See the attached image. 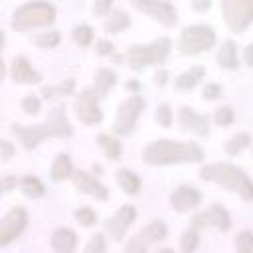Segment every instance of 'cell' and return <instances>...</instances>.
Wrapping results in <instances>:
<instances>
[{"instance_id":"6da1fadb","label":"cell","mask_w":253,"mask_h":253,"mask_svg":"<svg viewBox=\"0 0 253 253\" xmlns=\"http://www.w3.org/2000/svg\"><path fill=\"white\" fill-rule=\"evenodd\" d=\"M204 158L202 150L194 142H174V140H154L144 152L142 160L148 164H176V162H200Z\"/></svg>"},{"instance_id":"7a4b0ae2","label":"cell","mask_w":253,"mask_h":253,"mask_svg":"<svg viewBox=\"0 0 253 253\" xmlns=\"http://www.w3.org/2000/svg\"><path fill=\"white\" fill-rule=\"evenodd\" d=\"M12 132L24 142L26 148H36L38 142L45 136H59V138L71 136V125L61 109H51L49 119L43 125H32V126L14 125Z\"/></svg>"},{"instance_id":"3957f363","label":"cell","mask_w":253,"mask_h":253,"mask_svg":"<svg viewBox=\"0 0 253 253\" xmlns=\"http://www.w3.org/2000/svg\"><path fill=\"white\" fill-rule=\"evenodd\" d=\"M202 178L204 180H211L217 182L229 190L239 192V196L243 200H253V182L243 174L241 168L227 164V162H217V164H210L202 168Z\"/></svg>"},{"instance_id":"277c9868","label":"cell","mask_w":253,"mask_h":253,"mask_svg":"<svg viewBox=\"0 0 253 253\" xmlns=\"http://www.w3.org/2000/svg\"><path fill=\"white\" fill-rule=\"evenodd\" d=\"M168 51H170V40L158 38L148 45H130L126 51V59L132 69H142L146 65L164 61Z\"/></svg>"},{"instance_id":"5b68a950","label":"cell","mask_w":253,"mask_h":253,"mask_svg":"<svg viewBox=\"0 0 253 253\" xmlns=\"http://www.w3.org/2000/svg\"><path fill=\"white\" fill-rule=\"evenodd\" d=\"M55 18V10L51 4L47 2H32V4H24L14 12L12 18V26L16 30H26L32 26H45L51 24Z\"/></svg>"},{"instance_id":"8992f818","label":"cell","mask_w":253,"mask_h":253,"mask_svg":"<svg viewBox=\"0 0 253 253\" xmlns=\"http://www.w3.org/2000/svg\"><path fill=\"white\" fill-rule=\"evenodd\" d=\"M215 42V34L210 26H190V28H184L182 36H180V51L186 53V55H196L200 51H206L213 45Z\"/></svg>"},{"instance_id":"52a82bcc","label":"cell","mask_w":253,"mask_h":253,"mask_svg":"<svg viewBox=\"0 0 253 253\" xmlns=\"http://www.w3.org/2000/svg\"><path fill=\"white\" fill-rule=\"evenodd\" d=\"M221 12L225 24L233 32H241L249 22H253V0H223Z\"/></svg>"},{"instance_id":"ba28073f","label":"cell","mask_w":253,"mask_h":253,"mask_svg":"<svg viewBox=\"0 0 253 253\" xmlns=\"http://www.w3.org/2000/svg\"><path fill=\"white\" fill-rule=\"evenodd\" d=\"M142 107H144V101L140 95H130L126 101H123L119 107V115H117V121L113 125V130L117 134H128L132 130Z\"/></svg>"},{"instance_id":"9c48e42d","label":"cell","mask_w":253,"mask_h":253,"mask_svg":"<svg viewBox=\"0 0 253 253\" xmlns=\"http://www.w3.org/2000/svg\"><path fill=\"white\" fill-rule=\"evenodd\" d=\"M97 97L99 95H97L95 89H85L77 95V99L73 103V109H75L77 119L83 125H97L103 119V113L97 105Z\"/></svg>"},{"instance_id":"30bf717a","label":"cell","mask_w":253,"mask_h":253,"mask_svg":"<svg viewBox=\"0 0 253 253\" xmlns=\"http://www.w3.org/2000/svg\"><path fill=\"white\" fill-rule=\"evenodd\" d=\"M166 237V225L162 221H152L148 223L142 231H138L125 247V253H146L148 245L154 241H160Z\"/></svg>"},{"instance_id":"8fae6325","label":"cell","mask_w":253,"mask_h":253,"mask_svg":"<svg viewBox=\"0 0 253 253\" xmlns=\"http://www.w3.org/2000/svg\"><path fill=\"white\" fill-rule=\"evenodd\" d=\"M132 6L142 10V12H146V14H150L154 20L162 22L164 26L176 24V10L168 2H156V0H142L140 2V0H132Z\"/></svg>"},{"instance_id":"7c38bea8","label":"cell","mask_w":253,"mask_h":253,"mask_svg":"<svg viewBox=\"0 0 253 253\" xmlns=\"http://www.w3.org/2000/svg\"><path fill=\"white\" fill-rule=\"evenodd\" d=\"M26 225V211L22 208H14L10 210L2 221H0V243L8 245L16 235H20V231Z\"/></svg>"},{"instance_id":"4fadbf2b","label":"cell","mask_w":253,"mask_h":253,"mask_svg":"<svg viewBox=\"0 0 253 253\" xmlns=\"http://www.w3.org/2000/svg\"><path fill=\"white\" fill-rule=\"evenodd\" d=\"M206 225H213V227L225 231V229H229L231 219H229L227 211L221 206H211L208 211H202V213L192 217V229H200V227H206Z\"/></svg>"},{"instance_id":"5bb4252c","label":"cell","mask_w":253,"mask_h":253,"mask_svg":"<svg viewBox=\"0 0 253 253\" xmlns=\"http://www.w3.org/2000/svg\"><path fill=\"white\" fill-rule=\"evenodd\" d=\"M134 221V208L132 206H123L113 217H109L105 221V229L111 233V237L121 239L123 233L126 231V227Z\"/></svg>"},{"instance_id":"9a60e30c","label":"cell","mask_w":253,"mask_h":253,"mask_svg":"<svg viewBox=\"0 0 253 253\" xmlns=\"http://www.w3.org/2000/svg\"><path fill=\"white\" fill-rule=\"evenodd\" d=\"M202 196L196 188L192 186H180L178 190H174L170 194V204L176 211H188V210H194L198 204H200Z\"/></svg>"},{"instance_id":"2e32d148","label":"cell","mask_w":253,"mask_h":253,"mask_svg":"<svg viewBox=\"0 0 253 253\" xmlns=\"http://www.w3.org/2000/svg\"><path fill=\"white\" fill-rule=\"evenodd\" d=\"M73 184H75L77 190H81V192H85V194H91V196H95L97 200H107V198H109L107 188H105L103 184H99L93 176H89L87 172H83V170H79V172L73 174Z\"/></svg>"},{"instance_id":"e0dca14e","label":"cell","mask_w":253,"mask_h":253,"mask_svg":"<svg viewBox=\"0 0 253 253\" xmlns=\"http://www.w3.org/2000/svg\"><path fill=\"white\" fill-rule=\"evenodd\" d=\"M180 123H182V126L192 128V130L198 132V134H208V130H210V126H208V117L198 115V113H196L194 109H190V107H182V109H180Z\"/></svg>"},{"instance_id":"ac0fdd59","label":"cell","mask_w":253,"mask_h":253,"mask_svg":"<svg viewBox=\"0 0 253 253\" xmlns=\"http://www.w3.org/2000/svg\"><path fill=\"white\" fill-rule=\"evenodd\" d=\"M12 79L18 83H38L42 77L36 69H32L26 57H16L12 61Z\"/></svg>"},{"instance_id":"d6986e66","label":"cell","mask_w":253,"mask_h":253,"mask_svg":"<svg viewBox=\"0 0 253 253\" xmlns=\"http://www.w3.org/2000/svg\"><path fill=\"white\" fill-rule=\"evenodd\" d=\"M75 243H77V235L67 227H59L51 235V245L57 253H73Z\"/></svg>"},{"instance_id":"ffe728a7","label":"cell","mask_w":253,"mask_h":253,"mask_svg":"<svg viewBox=\"0 0 253 253\" xmlns=\"http://www.w3.org/2000/svg\"><path fill=\"white\" fill-rule=\"evenodd\" d=\"M217 61H219V65H223L227 69H235L237 67V51H235V43L231 40L221 43L219 53H217Z\"/></svg>"},{"instance_id":"44dd1931","label":"cell","mask_w":253,"mask_h":253,"mask_svg":"<svg viewBox=\"0 0 253 253\" xmlns=\"http://www.w3.org/2000/svg\"><path fill=\"white\" fill-rule=\"evenodd\" d=\"M115 83H117V75H115L111 69H99L97 75H95V85H93V89H95L97 95L101 97V95H105Z\"/></svg>"},{"instance_id":"7402d4cb","label":"cell","mask_w":253,"mask_h":253,"mask_svg":"<svg viewBox=\"0 0 253 253\" xmlns=\"http://www.w3.org/2000/svg\"><path fill=\"white\" fill-rule=\"evenodd\" d=\"M117 180H119L121 188H123L125 192H128V194H136L138 188H140V180L136 178V174L130 172V170H126V168L117 170Z\"/></svg>"},{"instance_id":"603a6c76","label":"cell","mask_w":253,"mask_h":253,"mask_svg":"<svg viewBox=\"0 0 253 253\" xmlns=\"http://www.w3.org/2000/svg\"><path fill=\"white\" fill-rule=\"evenodd\" d=\"M204 73H206L204 67H192L190 71H184L182 75L176 77V87L178 89H192L198 83V79L204 77Z\"/></svg>"},{"instance_id":"cb8c5ba5","label":"cell","mask_w":253,"mask_h":253,"mask_svg":"<svg viewBox=\"0 0 253 253\" xmlns=\"http://www.w3.org/2000/svg\"><path fill=\"white\" fill-rule=\"evenodd\" d=\"M67 176H71V160L67 154H59L51 166V178L59 182V180H65Z\"/></svg>"},{"instance_id":"d4e9b609","label":"cell","mask_w":253,"mask_h":253,"mask_svg":"<svg viewBox=\"0 0 253 253\" xmlns=\"http://www.w3.org/2000/svg\"><path fill=\"white\" fill-rule=\"evenodd\" d=\"M99 144L103 146V150H105V154L111 158V160H117L119 156H121V144H119V140L117 138H113L111 134H99Z\"/></svg>"},{"instance_id":"484cf974","label":"cell","mask_w":253,"mask_h":253,"mask_svg":"<svg viewBox=\"0 0 253 253\" xmlns=\"http://www.w3.org/2000/svg\"><path fill=\"white\" fill-rule=\"evenodd\" d=\"M249 142H251V138H249L247 132H237L235 136H231V138L225 142V152H227V154H237V152H241L243 148H247Z\"/></svg>"},{"instance_id":"4316f807","label":"cell","mask_w":253,"mask_h":253,"mask_svg":"<svg viewBox=\"0 0 253 253\" xmlns=\"http://www.w3.org/2000/svg\"><path fill=\"white\" fill-rule=\"evenodd\" d=\"M128 24H130L128 16H126L125 12H121V10H117V12H113V14H111V20H107V22H105V30L113 34V32H119V30L126 28Z\"/></svg>"},{"instance_id":"83f0119b","label":"cell","mask_w":253,"mask_h":253,"mask_svg":"<svg viewBox=\"0 0 253 253\" xmlns=\"http://www.w3.org/2000/svg\"><path fill=\"white\" fill-rule=\"evenodd\" d=\"M22 188H24V192H26L28 196H32V198H40V196H43V192H45L43 184H42L38 178H34V176L22 178Z\"/></svg>"},{"instance_id":"f1b7e54d","label":"cell","mask_w":253,"mask_h":253,"mask_svg":"<svg viewBox=\"0 0 253 253\" xmlns=\"http://www.w3.org/2000/svg\"><path fill=\"white\" fill-rule=\"evenodd\" d=\"M73 79H65L63 83H57V85H49V87H43L42 89V95L43 97H53V95H65V93H71L73 91Z\"/></svg>"},{"instance_id":"f546056e","label":"cell","mask_w":253,"mask_h":253,"mask_svg":"<svg viewBox=\"0 0 253 253\" xmlns=\"http://www.w3.org/2000/svg\"><path fill=\"white\" fill-rule=\"evenodd\" d=\"M59 40H61L59 32H43V34H38V36L34 38V42H36L40 47H53V45L59 43Z\"/></svg>"},{"instance_id":"4dcf8cb0","label":"cell","mask_w":253,"mask_h":253,"mask_svg":"<svg viewBox=\"0 0 253 253\" xmlns=\"http://www.w3.org/2000/svg\"><path fill=\"white\" fill-rule=\"evenodd\" d=\"M235 247H237V253H251L253 251V233L241 231L235 239Z\"/></svg>"},{"instance_id":"1f68e13d","label":"cell","mask_w":253,"mask_h":253,"mask_svg":"<svg viewBox=\"0 0 253 253\" xmlns=\"http://www.w3.org/2000/svg\"><path fill=\"white\" fill-rule=\"evenodd\" d=\"M73 40L81 45H89L93 40V30L89 26H75L73 28Z\"/></svg>"},{"instance_id":"d6a6232c","label":"cell","mask_w":253,"mask_h":253,"mask_svg":"<svg viewBox=\"0 0 253 253\" xmlns=\"http://www.w3.org/2000/svg\"><path fill=\"white\" fill-rule=\"evenodd\" d=\"M198 245V233L196 229H188L184 235H182V251L184 253H192Z\"/></svg>"},{"instance_id":"836d02e7","label":"cell","mask_w":253,"mask_h":253,"mask_svg":"<svg viewBox=\"0 0 253 253\" xmlns=\"http://www.w3.org/2000/svg\"><path fill=\"white\" fill-rule=\"evenodd\" d=\"M213 121H215L217 125H221V126L229 125V123L233 121V109H231V107H219V109L215 111V115H213Z\"/></svg>"},{"instance_id":"e575fe53","label":"cell","mask_w":253,"mask_h":253,"mask_svg":"<svg viewBox=\"0 0 253 253\" xmlns=\"http://www.w3.org/2000/svg\"><path fill=\"white\" fill-rule=\"evenodd\" d=\"M75 217H77L83 225H93V223L97 221V213H95L93 210H89V208H81V210H77V211H75Z\"/></svg>"},{"instance_id":"d590c367","label":"cell","mask_w":253,"mask_h":253,"mask_svg":"<svg viewBox=\"0 0 253 253\" xmlns=\"http://www.w3.org/2000/svg\"><path fill=\"white\" fill-rule=\"evenodd\" d=\"M85 253H105V237L101 233L93 235V239L85 247Z\"/></svg>"},{"instance_id":"8d00e7d4","label":"cell","mask_w":253,"mask_h":253,"mask_svg":"<svg viewBox=\"0 0 253 253\" xmlns=\"http://www.w3.org/2000/svg\"><path fill=\"white\" fill-rule=\"evenodd\" d=\"M22 109H24L26 113H30V115L40 113V99H38V97H34V95L24 97V99H22Z\"/></svg>"},{"instance_id":"74e56055","label":"cell","mask_w":253,"mask_h":253,"mask_svg":"<svg viewBox=\"0 0 253 253\" xmlns=\"http://www.w3.org/2000/svg\"><path fill=\"white\" fill-rule=\"evenodd\" d=\"M156 121H158L162 126H170V123H172V113H170V107H168V105H158V109H156Z\"/></svg>"},{"instance_id":"f35d334b","label":"cell","mask_w":253,"mask_h":253,"mask_svg":"<svg viewBox=\"0 0 253 253\" xmlns=\"http://www.w3.org/2000/svg\"><path fill=\"white\" fill-rule=\"evenodd\" d=\"M219 95H221V87H219V85L208 83V85L204 87V97H206V99H215V97H219Z\"/></svg>"},{"instance_id":"ab89813d","label":"cell","mask_w":253,"mask_h":253,"mask_svg":"<svg viewBox=\"0 0 253 253\" xmlns=\"http://www.w3.org/2000/svg\"><path fill=\"white\" fill-rule=\"evenodd\" d=\"M111 8H113L111 0H99V2H95V12L101 14V16H107L111 12Z\"/></svg>"},{"instance_id":"60d3db41","label":"cell","mask_w":253,"mask_h":253,"mask_svg":"<svg viewBox=\"0 0 253 253\" xmlns=\"http://www.w3.org/2000/svg\"><path fill=\"white\" fill-rule=\"evenodd\" d=\"M95 49H97V53L107 55V53H113V43H111V42H107V40H99V42H97V45H95Z\"/></svg>"},{"instance_id":"b9f144b4","label":"cell","mask_w":253,"mask_h":253,"mask_svg":"<svg viewBox=\"0 0 253 253\" xmlns=\"http://www.w3.org/2000/svg\"><path fill=\"white\" fill-rule=\"evenodd\" d=\"M0 150H2V158L4 160H10L12 154H14V146L8 140H0Z\"/></svg>"},{"instance_id":"7bdbcfd3","label":"cell","mask_w":253,"mask_h":253,"mask_svg":"<svg viewBox=\"0 0 253 253\" xmlns=\"http://www.w3.org/2000/svg\"><path fill=\"white\" fill-rule=\"evenodd\" d=\"M243 57H245V63H247V65H253V43L245 47V53H243Z\"/></svg>"},{"instance_id":"ee69618b","label":"cell","mask_w":253,"mask_h":253,"mask_svg":"<svg viewBox=\"0 0 253 253\" xmlns=\"http://www.w3.org/2000/svg\"><path fill=\"white\" fill-rule=\"evenodd\" d=\"M166 77H168V73H166V69H160L156 75H154V81L158 83V85H164L166 83Z\"/></svg>"},{"instance_id":"f6af8a7d","label":"cell","mask_w":253,"mask_h":253,"mask_svg":"<svg viewBox=\"0 0 253 253\" xmlns=\"http://www.w3.org/2000/svg\"><path fill=\"white\" fill-rule=\"evenodd\" d=\"M16 182H18V180H16V178H4V180H2V184H0V186H2V190H10V186H14V184H16Z\"/></svg>"},{"instance_id":"bcb514c9","label":"cell","mask_w":253,"mask_h":253,"mask_svg":"<svg viewBox=\"0 0 253 253\" xmlns=\"http://www.w3.org/2000/svg\"><path fill=\"white\" fill-rule=\"evenodd\" d=\"M192 6H194L196 10H208V8L211 6V2H208V0H206V2H194Z\"/></svg>"},{"instance_id":"7dc6e473","label":"cell","mask_w":253,"mask_h":253,"mask_svg":"<svg viewBox=\"0 0 253 253\" xmlns=\"http://www.w3.org/2000/svg\"><path fill=\"white\" fill-rule=\"evenodd\" d=\"M156 253H174L172 249H160V251H156Z\"/></svg>"}]
</instances>
